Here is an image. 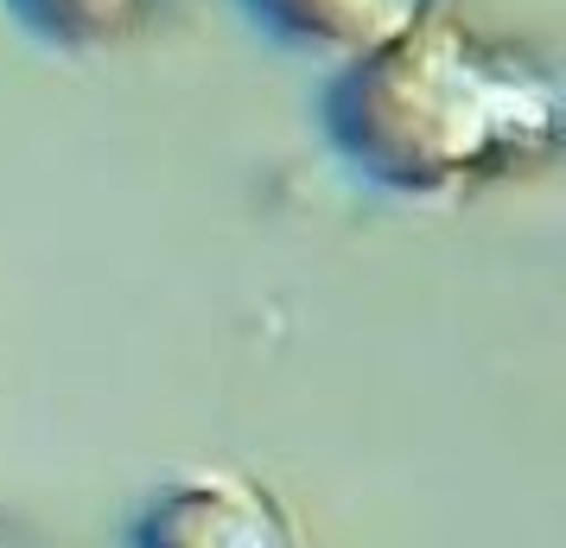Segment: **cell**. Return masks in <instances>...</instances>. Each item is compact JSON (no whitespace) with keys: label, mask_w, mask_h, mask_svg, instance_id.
<instances>
[{"label":"cell","mask_w":566,"mask_h":548,"mask_svg":"<svg viewBox=\"0 0 566 548\" xmlns=\"http://www.w3.org/2000/svg\"><path fill=\"white\" fill-rule=\"evenodd\" d=\"M128 548H300V529L255 478L205 466L179 472L140 504Z\"/></svg>","instance_id":"cell-2"},{"label":"cell","mask_w":566,"mask_h":548,"mask_svg":"<svg viewBox=\"0 0 566 548\" xmlns=\"http://www.w3.org/2000/svg\"><path fill=\"white\" fill-rule=\"evenodd\" d=\"M325 134L369 185L433 198L547 159L560 141V96L522 58L478 45L452 20H420L337 71Z\"/></svg>","instance_id":"cell-1"},{"label":"cell","mask_w":566,"mask_h":548,"mask_svg":"<svg viewBox=\"0 0 566 548\" xmlns=\"http://www.w3.org/2000/svg\"><path fill=\"white\" fill-rule=\"evenodd\" d=\"M242 7L286 45L344 58L382 52L420 20H433V0H242Z\"/></svg>","instance_id":"cell-3"},{"label":"cell","mask_w":566,"mask_h":548,"mask_svg":"<svg viewBox=\"0 0 566 548\" xmlns=\"http://www.w3.org/2000/svg\"><path fill=\"white\" fill-rule=\"evenodd\" d=\"M39 39H52L64 52H103L122 45L140 27H154L166 0H7Z\"/></svg>","instance_id":"cell-4"}]
</instances>
